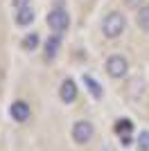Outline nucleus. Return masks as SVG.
Listing matches in <instances>:
<instances>
[{
  "label": "nucleus",
  "instance_id": "13",
  "mask_svg": "<svg viewBox=\"0 0 149 151\" xmlns=\"http://www.w3.org/2000/svg\"><path fill=\"white\" fill-rule=\"evenodd\" d=\"M138 147L145 149V151H149V131H145V133L138 135Z\"/></svg>",
  "mask_w": 149,
  "mask_h": 151
},
{
  "label": "nucleus",
  "instance_id": "6",
  "mask_svg": "<svg viewBox=\"0 0 149 151\" xmlns=\"http://www.w3.org/2000/svg\"><path fill=\"white\" fill-rule=\"evenodd\" d=\"M9 115H12L16 122H25L30 117V104H25V101H14L12 106H9Z\"/></svg>",
  "mask_w": 149,
  "mask_h": 151
},
{
  "label": "nucleus",
  "instance_id": "2",
  "mask_svg": "<svg viewBox=\"0 0 149 151\" xmlns=\"http://www.w3.org/2000/svg\"><path fill=\"white\" fill-rule=\"evenodd\" d=\"M106 72L113 79H122L127 72H129V61L122 57V54H113V57L106 59Z\"/></svg>",
  "mask_w": 149,
  "mask_h": 151
},
{
  "label": "nucleus",
  "instance_id": "7",
  "mask_svg": "<svg viewBox=\"0 0 149 151\" xmlns=\"http://www.w3.org/2000/svg\"><path fill=\"white\" fill-rule=\"evenodd\" d=\"M59 45H61V36H59V34H54V36H50L48 41H45V54H43L45 61H52V59L56 57Z\"/></svg>",
  "mask_w": 149,
  "mask_h": 151
},
{
  "label": "nucleus",
  "instance_id": "12",
  "mask_svg": "<svg viewBox=\"0 0 149 151\" xmlns=\"http://www.w3.org/2000/svg\"><path fill=\"white\" fill-rule=\"evenodd\" d=\"M84 83H88V86H90V93H93L95 97H102V88H99V86L90 79V77H84Z\"/></svg>",
  "mask_w": 149,
  "mask_h": 151
},
{
  "label": "nucleus",
  "instance_id": "5",
  "mask_svg": "<svg viewBox=\"0 0 149 151\" xmlns=\"http://www.w3.org/2000/svg\"><path fill=\"white\" fill-rule=\"evenodd\" d=\"M59 97H61V101H66V104L74 101L77 99V83H74L72 79H63L61 86H59Z\"/></svg>",
  "mask_w": 149,
  "mask_h": 151
},
{
  "label": "nucleus",
  "instance_id": "3",
  "mask_svg": "<svg viewBox=\"0 0 149 151\" xmlns=\"http://www.w3.org/2000/svg\"><path fill=\"white\" fill-rule=\"evenodd\" d=\"M48 25H50V29H52V32H56V34L66 32V29H68V25H70L68 12H66V9H61V7L52 9V12L48 14Z\"/></svg>",
  "mask_w": 149,
  "mask_h": 151
},
{
  "label": "nucleus",
  "instance_id": "9",
  "mask_svg": "<svg viewBox=\"0 0 149 151\" xmlns=\"http://www.w3.org/2000/svg\"><path fill=\"white\" fill-rule=\"evenodd\" d=\"M34 20V12H32V7H25V9H18V14H16V23H18L20 27H27Z\"/></svg>",
  "mask_w": 149,
  "mask_h": 151
},
{
  "label": "nucleus",
  "instance_id": "14",
  "mask_svg": "<svg viewBox=\"0 0 149 151\" xmlns=\"http://www.w3.org/2000/svg\"><path fill=\"white\" fill-rule=\"evenodd\" d=\"M32 0H14V7H16V12L18 9H25V7H30Z\"/></svg>",
  "mask_w": 149,
  "mask_h": 151
},
{
  "label": "nucleus",
  "instance_id": "8",
  "mask_svg": "<svg viewBox=\"0 0 149 151\" xmlns=\"http://www.w3.org/2000/svg\"><path fill=\"white\" fill-rule=\"evenodd\" d=\"M136 23L142 32H149V5H142L138 9V16H136Z\"/></svg>",
  "mask_w": 149,
  "mask_h": 151
},
{
  "label": "nucleus",
  "instance_id": "11",
  "mask_svg": "<svg viewBox=\"0 0 149 151\" xmlns=\"http://www.w3.org/2000/svg\"><path fill=\"white\" fill-rule=\"evenodd\" d=\"M131 129H133L131 120H118L115 122V133H129Z\"/></svg>",
  "mask_w": 149,
  "mask_h": 151
},
{
  "label": "nucleus",
  "instance_id": "1",
  "mask_svg": "<svg viewBox=\"0 0 149 151\" xmlns=\"http://www.w3.org/2000/svg\"><path fill=\"white\" fill-rule=\"evenodd\" d=\"M124 29H127V18H124L122 14L113 12L108 14L104 18V23H102V32H104L106 38H118L124 34Z\"/></svg>",
  "mask_w": 149,
  "mask_h": 151
},
{
  "label": "nucleus",
  "instance_id": "15",
  "mask_svg": "<svg viewBox=\"0 0 149 151\" xmlns=\"http://www.w3.org/2000/svg\"><path fill=\"white\" fill-rule=\"evenodd\" d=\"M138 2H142V0H127V5H129V7H136Z\"/></svg>",
  "mask_w": 149,
  "mask_h": 151
},
{
  "label": "nucleus",
  "instance_id": "4",
  "mask_svg": "<svg viewBox=\"0 0 149 151\" xmlns=\"http://www.w3.org/2000/svg\"><path fill=\"white\" fill-rule=\"evenodd\" d=\"M93 124L86 120H79L74 122L72 126V140L74 142H79V145H86V142H90V138H93Z\"/></svg>",
  "mask_w": 149,
  "mask_h": 151
},
{
  "label": "nucleus",
  "instance_id": "10",
  "mask_svg": "<svg viewBox=\"0 0 149 151\" xmlns=\"http://www.w3.org/2000/svg\"><path fill=\"white\" fill-rule=\"evenodd\" d=\"M20 45H23V50H30V52H32V50L38 45V34H34V32H32V34H27V36L23 38V43H20Z\"/></svg>",
  "mask_w": 149,
  "mask_h": 151
}]
</instances>
